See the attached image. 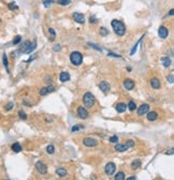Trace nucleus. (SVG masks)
<instances>
[{
    "label": "nucleus",
    "instance_id": "11",
    "mask_svg": "<svg viewBox=\"0 0 174 180\" xmlns=\"http://www.w3.org/2000/svg\"><path fill=\"white\" fill-rule=\"evenodd\" d=\"M150 83H151V86H152L153 88H155V89H158V88L161 87V82H160V80H159L158 78H156V77H154V78L151 79Z\"/></svg>",
    "mask_w": 174,
    "mask_h": 180
},
{
    "label": "nucleus",
    "instance_id": "46",
    "mask_svg": "<svg viewBox=\"0 0 174 180\" xmlns=\"http://www.w3.org/2000/svg\"><path fill=\"white\" fill-rule=\"evenodd\" d=\"M54 51L55 52H59L60 51V46H59V44H56V46H54Z\"/></svg>",
    "mask_w": 174,
    "mask_h": 180
},
{
    "label": "nucleus",
    "instance_id": "39",
    "mask_svg": "<svg viewBox=\"0 0 174 180\" xmlns=\"http://www.w3.org/2000/svg\"><path fill=\"white\" fill-rule=\"evenodd\" d=\"M109 140H110V142L117 143V142H118V137L116 136V135H114V136H111V137L109 138Z\"/></svg>",
    "mask_w": 174,
    "mask_h": 180
},
{
    "label": "nucleus",
    "instance_id": "34",
    "mask_svg": "<svg viewBox=\"0 0 174 180\" xmlns=\"http://www.w3.org/2000/svg\"><path fill=\"white\" fill-rule=\"evenodd\" d=\"M100 35L103 36V37H105V36L109 35V30L105 28V27H100Z\"/></svg>",
    "mask_w": 174,
    "mask_h": 180
},
{
    "label": "nucleus",
    "instance_id": "18",
    "mask_svg": "<svg viewBox=\"0 0 174 180\" xmlns=\"http://www.w3.org/2000/svg\"><path fill=\"white\" fill-rule=\"evenodd\" d=\"M129 148L126 146V143H117V145H115V150L118 152H125Z\"/></svg>",
    "mask_w": 174,
    "mask_h": 180
},
{
    "label": "nucleus",
    "instance_id": "26",
    "mask_svg": "<svg viewBox=\"0 0 174 180\" xmlns=\"http://www.w3.org/2000/svg\"><path fill=\"white\" fill-rule=\"evenodd\" d=\"M127 108H128L130 111H134V110L136 109V105H135V103H134L133 100H130V102L128 103V105H127Z\"/></svg>",
    "mask_w": 174,
    "mask_h": 180
},
{
    "label": "nucleus",
    "instance_id": "1",
    "mask_svg": "<svg viewBox=\"0 0 174 180\" xmlns=\"http://www.w3.org/2000/svg\"><path fill=\"white\" fill-rule=\"evenodd\" d=\"M111 26H112V28L113 30H114V32L119 36V37H123V36L126 33V26L125 24L119 21V20H113L111 22Z\"/></svg>",
    "mask_w": 174,
    "mask_h": 180
},
{
    "label": "nucleus",
    "instance_id": "8",
    "mask_svg": "<svg viewBox=\"0 0 174 180\" xmlns=\"http://www.w3.org/2000/svg\"><path fill=\"white\" fill-rule=\"evenodd\" d=\"M136 109H138V114L139 115H144L150 111V105L148 104H142L139 108H136Z\"/></svg>",
    "mask_w": 174,
    "mask_h": 180
},
{
    "label": "nucleus",
    "instance_id": "20",
    "mask_svg": "<svg viewBox=\"0 0 174 180\" xmlns=\"http://www.w3.org/2000/svg\"><path fill=\"white\" fill-rule=\"evenodd\" d=\"M2 63H3V66L7 70V72L8 74H10V69H9V60H8V56H7V54L3 53V55H2Z\"/></svg>",
    "mask_w": 174,
    "mask_h": 180
},
{
    "label": "nucleus",
    "instance_id": "43",
    "mask_svg": "<svg viewBox=\"0 0 174 180\" xmlns=\"http://www.w3.org/2000/svg\"><path fill=\"white\" fill-rule=\"evenodd\" d=\"M98 22V19H97V17H96L95 15H92V16H90V19H89V23L91 24H95V23H97Z\"/></svg>",
    "mask_w": 174,
    "mask_h": 180
},
{
    "label": "nucleus",
    "instance_id": "15",
    "mask_svg": "<svg viewBox=\"0 0 174 180\" xmlns=\"http://www.w3.org/2000/svg\"><path fill=\"white\" fill-rule=\"evenodd\" d=\"M115 109L118 113H124L126 110H127V105L125 103H118L115 107Z\"/></svg>",
    "mask_w": 174,
    "mask_h": 180
},
{
    "label": "nucleus",
    "instance_id": "36",
    "mask_svg": "<svg viewBox=\"0 0 174 180\" xmlns=\"http://www.w3.org/2000/svg\"><path fill=\"white\" fill-rule=\"evenodd\" d=\"M18 116H20L22 120H26V119H27V114H26V112L24 110H20L18 111Z\"/></svg>",
    "mask_w": 174,
    "mask_h": 180
},
{
    "label": "nucleus",
    "instance_id": "49",
    "mask_svg": "<svg viewBox=\"0 0 174 180\" xmlns=\"http://www.w3.org/2000/svg\"><path fill=\"white\" fill-rule=\"evenodd\" d=\"M173 12H174V10H173V9H171V10H170V12H169V15H173Z\"/></svg>",
    "mask_w": 174,
    "mask_h": 180
},
{
    "label": "nucleus",
    "instance_id": "13",
    "mask_svg": "<svg viewBox=\"0 0 174 180\" xmlns=\"http://www.w3.org/2000/svg\"><path fill=\"white\" fill-rule=\"evenodd\" d=\"M134 81H132L131 79H126L124 81V87L127 89V91H131V89L134 88Z\"/></svg>",
    "mask_w": 174,
    "mask_h": 180
},
{
    "label": "nucleus",
    "instance_id": "41",
    "mask_svg": "<svg viewBox=\"0 0 174 180\" xmlns=\"http://www.w3.org/2000/svg\"><path fill=\"white\" fill-rule=\"evenodd\" d=\"M125 143H126V146H127L128 148H132V147H134V141H133V140H127Z\"/></svg>",
    "mask_w": 174,
    "mask_h": 180
},
{
    "label": "nucleus",
    "instance_id": "7",
    "mask_svg": "<svg viewBox=\"0 0 174 180\" xmlns=\"http://www.w3.org/2000/svg\"><path fill=\"white\" fill-rule=\"evenodd\" d=\"M36 168L41 175H45L47 173V166L41 161H39V162L36 163Z\"/></svg>",
    "mask_w": 174,
    "mask_h": 180
},
{
    "label": "nucleus",
    "instance_id": "19",
    "mask_svg": "<svg viewBox=\"0 0 174 180\" xmlns=\"http://www.w3.org/2000/svg\"><path fill=\"white\" fill-rule=\"evenodd\" d=\"M161 61H162V65H163L164 67H166V68L170 67V66H171V64H172V61H171L170 57H168V56H163V57H161Z\"/></svg>",
    "mask_w": 174,
    "mask_h": 180
},
{
    "label": "nucleus",
    "instance_id": "29",
    "mask_svg": "<svg viewBox=\"0 0 174 180\" xmlns=\"http://www.w3.org/2000/svg\"><path fill=\"white\" fill-rule=\"evenodd\" d=\"M57 3L60 5L66 7V5H69L71 3V0H57Z\"/></svg>",
    "mask_w": 174,
    "mask_h": 180
},
{
    "label": "nucleus",
    "instance_id": "25",
    "mask_svg": "<svg viewBox=\"0 0 174 180\" xmlns=\"http://www.w3.org/2000/svg\"><path fill=\"white\" fill-rule=\"evenodd\" d=\"M143 38H144V35H143V36H142V37H141L140 39H139V41H138V42H136V43L134 44V47L132 48V50H131V51H130V55H133V54H134V53L136 52V48H138V46H139V44H140V43H141V41L143 40Z\"/></svg>",
    "mask_w": 174,
    "mask_h": 180
},
{
    "label": "nucleus",
    "instance_id": "44",
    "mask_svg": "<svg viewBox=\"0 0 174 180\" xmlns=\"http://www.w3.org/2000/svg\"><path fill=\"white\" fill-rule=\"evenodd\" d=\"M46 88H47L48 93H53L55 91V86H53V85H48V86H46Z\"/></svg>",
    "mask_w": 174,
    "mask_h": 180
},
{
    "label": "nucleus",
    "instance_id": "12",
    "mask_svg": "<svg viewBox=\"0 0 174 180\" xmlns=\"http://www.w3.org/2000/svg\"><path fill=\"white\" fill-rule=\"evenodd\" d=\"M73 20L76 22V23H79V24H84L85 23V16L84 14L82 13H73Z\"/></svg>",
    "mask_w": 174,
    "mask_h": 180
},
{
    "label": "nucleus",
    "instance_id": "27",
    "mask_svg": "<svg viewBox=\"0 0 174 180\" xmlns=\"http://www.w3.org/2000/svg\"><path fill=\"white\" fill-rule=\"evenodd\" d=\"M125 173L124 172H119V173H117L116 175H115V180H125Z\"/></svg>",
    "mask_w": 174,
    "mask_h": 180
},
{
    "label": "nucleus",
    "instance_id": "6",
    "mask_svg": "<svg viewBox=\"0 0 174 180\" xmlns=\"http://www.w3.org/2000/svg\"><path fill=\"white\" fill-rule=\"evenodd\" d=\"M115 170H116V165L114 163H112V162H110V163H108L105 165V167H104V172H105V174L108 176H111L115 173Z\"/></svg>",
    "mask_w": 174,
    "mask_h": 180
},
{
    "label": "nucleus",
    "instance_id": "9",
    "mask_svg": "<svg viewBox=\"0 0 174 180\" xmlns=\"http://www.w3.org/2000/svg\"><path fill=\"white\" fill-rule=\"evenodd\" d=\"M158 35H159V37L161 39H166L169 36V29L166 26H160L159 29H158Z\"/></svg>",
    "mask_w": 174,
    "mask_h": 180
},
{
    "label": "nucleus",
    "instance_id": "30",
    "mask_svg": "<svg viewBox=\"0 0 174 180\" xmlns=\"http://www.w3.org/2000/svg\"><path fill=\"white\" fill-rule=\"evenodd\" d=\"M21 41H22V36L21 35H17V36H15V37H14L12 43L14 44V46H17V44H18Z\"/></svg>",
    "mask_w": 174,
    "mask_h": 180
},
{
    "label": "nucleus",
    "instance_id": "48",
    "mask_svg": "<svg viewBox=\"0 0 174 180\" xmlns=\"http://www.w3.org/2000/svg\"><path fill=\"white\" fill-rule=\"evenodd\" d=\"M23 104H24V105H26V106H31V104H29L27 100H24V102H23Z\"/></svg>",
    "mask_w": 174,
    "mask_h": 180
},
{
    "label": "nucleus",
    "instance_id": "4",
    "mask_svg": "<svg viewBox=\"0 0 174 180\" xmlns=\"http://www.w3.org/2000/svg\"><path fill=\"white\" fill-rule=\"evenodd\" d=\"M83 145L86 146V147H96L98 145V140L95 139V138H91V137H86L83 139Z\"/></svg>",
    "mask_w": 174,
    "mask_h": 180
},
{
    "label": "nucleus",
    "instance_id": "2",
    "mask_svg": "<svg viewBox=\"0 0 174 180\" xmlns=\"http://www.w3.org/2000/svg\"><path fill=\"white\" fill-rule=\"evenodd\" d=\"M83 103L85 105V107L87 108H92L96 104V98L94 96V94H91L90 92H87L84 94L83 96Z\"/></svg>",
    "mask_w": 174,
    "mask_h": 180
},
{
    "label": "nucleus",
    "instance_id": "10",
    "mask_svg": "<svg viewBox=\"0 0 174 180\" xmlns=\"http://www.w3.org/2000/svg\"><path fill=\"white\" fill-rule=\"evenodd\" d=\"M99 88L104 94H107L111 89V85H110V83L108 82V81H101V82L99 83Z\"/></svg>",
    "mask_w": 174,
    "mask_h": 180
},
{
    "label": "nucleus",
    "instance_id": "42",
    "mask_svg": "<svg viewBox=\"0 0 174 180\" xmlns=\"http://www.w3.org/2000/svg\"><path fill=\"white\" fill-rule=\"evenodd\" d=\"M167 80H168V82H169V83L173 84V83H174V76H173V75L168 76V77H167Z\"/></svg>",
    "mask_w": 174,
    "mask_h": 180
},
{
    "label": "nucleus",
    "instance_id": "50",
    "mask_svg": "<svg viewBox=\"0 0 174 180\" xmlns=\"http://www.w3.org/2000/svg\"><path fill=\"white\" fill-rule=\"evenodd\" d=\"M0 23H1V19H0Z\"/></svg>",
    "mask_w": 174,
    "mask_h": 180
},
{
    "label": "nucleus",
    "instance_id": "32",
    "mask_svg": "<svg viewBox=\"0 0 174 180\" xmlns=\"http://www.w3.org/2000/svg\"><path fill=\"white\" fill-rule=\"evenodd\" d=\"M14 108V103H12V102H10V103H8L5 106H4V109H5V111H10V110H12Z\"/></svg>",
    "mask_w": 174,
    "mask_h": 180
},
{
    "label": "nucleus",
    "instance_id": "37",
    "mask_svg": "<svg viewBox=\"0 0 174 180\" xmlns=\"http://www.w3.org/2000/svg\"><path fill=\"white\" fill-rule=\"evenodd\" d=\"M39 94H40V96H45V95H47L48 94L47 88L46 87H42L40 91H39Z\"/></svg>",
    "mask_w": 174,
    "mask_h": 180
},
{
    "label": "nucleus",
    "instance_id": "22",
    "mask_svg": "<svg viewBox=\"0 0 174 180\" xmlns=\"http://www.w3.org/2000/svg\"><path fill=\"white\" fill-rule=\"evenodd\" d=\"M36 48H37V41L36 40H33V42L30 44L29 46V48L26 50V52H25V54H30L31 52H33L34 50H36Z\"/></svg>",
    "mask_w": 174,
    "mask_h": 180
},
{
    "label": "nucleus",
    "instance_id": "5",
    "mask_svg": "<svg viewBox=\"0 0 174 180\" xmlns=\"http://www.w3.org/2000/svg\"><path fill=\"white\" fill-rule=\"evenodd\" d=\"M77 116H79L80 119H82V120H85V119H87L89 116V113H88V111L86 110V108L80 106L79 108H77Z\"/></svg>",
    "mask_w": 174,
    "mask_h": 180
},
{
    "label": "nucleus",
    "instance_id": "35",
    "mask_svg": "<svg viewBox=\"0 0 174 180\" xmlns=\"http://www.w3.org/2000/svg\"><path fill=\"white\" fill-rule=\"evenodd\" d=\"M82 128H84V125L77 124V125H74V126H72L71 131H72V132H76V131H80V130H82Z\"/></svg>",
    "mask_w": 174,
    "mask_h": 180
},
{
    "label": "nucleus",
    "instance_id": "17",
    "mask_svg": "<svg viewBox=\"0 0 174 180\" xmlns=\"http://www.w3.org/2000/svg\"><path fill=\"white\" fill-rule=\"evenodd\" d=\"M158 119V113L156 111H148L147 112V120L148 121H156Z\"/></svg>",
    "mask_w": 174,
    "mask_h": 180
},
{
    "label": "nucleus",
    "instance_id": "31",
    "mask_svg": "<svg viewBox=\"0 0 174 180\" xmlns=\"http://www.w3.org/2000/svg\"><path fill=\"white\" fill-rule=\"evenodd\" d=\"M48 32H49V35H51L49 41H54V40H55V36H56V31H55L53 28H48Z\"/></svg>",
    "mask_w": 174,
    "mask_h": 180
},
{
    "label": "nucleus",
    "instance_id": "23",
    "mask_svg": "<svg viewBox=\"0 0 174 180\" xmlns=\"http://www.w3.org/2000/svg\"><path fill=\"white\" fill-rule=\"evenodd\" d=\"M12 150L15 152V153H18V152L22 151V146L20 142H14L12 145Z\"/></svg>",
    "mask_w": 174,
    "mask_h": 180
},
{
    "label": "nucleus",
    "instance_id": "45",
    "mask_svg": "<svg viewBox=\"0 0 174 180\" xmlns=\"http://www.w3.org/2000/svg\"><path fill=\"white\" fill-rule=\"evenodd\" d=\"M108 55H109V56H112V57H118V58L121 57L120 55H118V54H115V53H109Z\"/></svg>",
    "mask_w": 174,
    "mask_h": 180
},
{
    "label": "nucleus",
    "instance_id": "3",
    "mask_svg": "<svg viewBox=\"0 0 174 180\" xmlns=\"http://www.w3.org/2000/svg\"><path fill=\"white\" fill-rule=\"evenodd\" d=\"M70 61H71V64L74 65V66H80V65H82V63H83V55H82V53L77 52V51L72 52L70 54Z\"/></svg>",
    "mask_w": 174,
    "mask_h": 180
},
{
    "label": "nucleus",
    "instance_id": "28",
    "mask_svg": "<svg viewBox=\"0 0 174 180\" xmlns=\"http://www.w3.org/2000/svg\"><path fill=\"white\" fill-rule=\"evenodd\" d=\"M8 8L10 9L11 11H16V10H18V5H17L15 2H10L8 4Z\"/></svg>",
    "mask_w": 174,
    "mask_h": 180
},
{
    "label": "nucleus",
    "instance_id": "47",
    "mask_svg": "<svg viewBox=\"0 0 174 180\" xmlns=\"http://www.w3.org/2000/svg\"><path fill=\"white\" fill-rule=\"evenodd\" d=\"M126 180H136V177H135V176H130V177H128Z\"/></svg>",
    "mask_w": 174,
    "mask_h": 180
},
{
    "label": "nucleus",
    "instance_id": "16",
    "mask_svg": "<svg viewBox=\"0 0 174 180\" xmlns=\"http://www.w3.org/2000/svg\"><path fill=\"white\" fill-rule=\"evenodd\" d=\"M30 44H31V41H29V40L23 42V43H22V46H21V48L18 49V53H23V54H25L26 50H27V49L29 48Z\"/></svg>",
    "mask_w": 174,
    "mask_h": 180
},
{
    "label": "nucleus",
    "instance_id": "24",
    "mask_svg": "<svg viewBox=\"0 0 174 180\" xmlns=\"http://www.w3.org/2000/svg\"><path fill=\"white\" fill-rule=\"evenodd\" d=\"M140 166H141V160H134L132 163H131V169H138V168H140Z\"/></svg>",
    "mask_w": 174,
    "mask_h": 180
},
{
    "label": "nucleus",
    "instance_id": "38",
    "mask_svg": "<svg viewBox=\"0 0 174 180\" xmlns=\"http://www.w3.org/2000/svg\"><path fill=\"white\" fill-rule=\"evenodd\" d=\"M87 44H88V46L89 47H91V48H94L95 50H97V51H100V52H102V49L99 47V46H97V44H94V43H91V42H88V43H87Z\"/></svg>",
    "mask_w": 174,
    "mask_h": 180
},
{
    "label": "nucleus",
    "instance_id": "40",
    "mask_svg": "<svg viewBox=\"0 0 174 180\" xmlns=\"http://www.w3.org/2000/svg\"><path fill=\"white\" fill-rule=\"evenodd\" d=\"M54 2V0H43V4H44V7L45 8H47V7H49L52 3Z\"/></svg>",
    "mask_w": 174,
    "mask_h": 180
},
{
    "label": "nucleus",
    "instance_id": "21",
    "mask_svg": "<svg viewBox=\"0 0 174 180\" xmlns=\"http://www.w3.org/2000/svg\"><path fill=\"white\" fill-rule=\"evenodd\" d=\"M56 174L59 177H66L67 176V170L64 167H58V168H56Z\"/></svg>",
    "mask_w": 174,
    "mask_h": 180
},
{
    "label": "nucleus",
    "instance_id": "33",
    "mask_svg": "<svg viewBox=\"0 0 174 180\" xmlns=\"http://www.w3.org/2000/svg\"><path fill=\"white\" fill-rule=\"evenodd\" d=\"M46 152H47L48 154H53L54 152H55V147H54L53 145L47 146V147H46Z\"/></svg>",
    "mask_w": 174,
    "mask_h": 180
},
{
    "label": "nucleus",
    "instance_id": "14",
    "mask_svg": "<svg viewBox=\"0 0 174 180\" xmlns=\"http://www.w3.org/2000/svg\"><path fill=\"white\" fill-rule=\"evenodd\" d=\"M70 75L67 71H63V72H60V76H59V81L60 82H68L69 80H70Z\"/></svg>",
    "mask_w": 174,
    "mask_h": 180
}]
</instances>
